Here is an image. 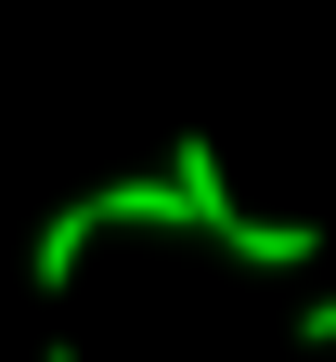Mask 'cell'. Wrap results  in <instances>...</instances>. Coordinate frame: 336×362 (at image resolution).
<instances>
[{
    "instance_id": "7a4b0ae2",
    "label": "cell",
    "mask_w": 336,
    "mask_h": 362,
    "mask_svg": "<svg viewBox=\"0 0 336 362\" xmlns=\"http://www.w3.org/2000/svg\"><path fill=\"white\" fill-rule=\"evenodd\" d=\"M168 181H181V207H195V233H220V220H233V168H220V143H207V129H181Z\"/></svg>"
},
{
    "instance_id": "5b68a950",
    "label": "cell",
    "mask_w": 336,
    "mask_h": 362,
    "mask_svg": "<svg viewBox=\"0 0 336 362\" xmlns=\"http://www.w3.org/2000/svg\"><path fill=\"white\" fill-rule=\"evenodd\" d=\"M39 362H78V349H39Z\"/></svg>"
},
{
    "instance_id": "277c9868",
    "label": "cell",
    "mask_w": 336,
    "mask_h": 362,
    "mask_svg": "<svg viewBox=\"0 0 336 362\" xmlns=\"http://www.w3.org/2000/svg\"><path fill=\"white\" fill-rule=\"evenodd\" d=\"M298 349H336V298H311V310H298Z\"/></svg>"
},
{
    "instance_id": "6da1fadb",
    "label": "cell",
    "mask_w": 336,
    "mask_h": 362,
    "mask_svg": "<svg viewBox=\"0 0 336 362\" xmlns=\"http://www.w3.org/2000/svg\"><path fill=\"white\" fill-rule=\"evenodd\" d=\"M91 233H195V207H181V181H104V194H78V207H52V220H39L26 272H39V285H78Z\"/></svg>"
},
{
    "instance_id": "3957f363",
    "label": "cell",
    "mask_w": 336,
    "mask_h": 362,
    "mask_svg": "<svg viewBox=\"0 0 336 362\" xmlns=\"http://www.w3.org/2000/svg\"><path fill=\"white\" fill-rule=\"evenodd\" d=\"M220 246L246 259V272H298L323 233H311V220H246V207H233V220H220Z\"/></svg>"
}]
</instances>
